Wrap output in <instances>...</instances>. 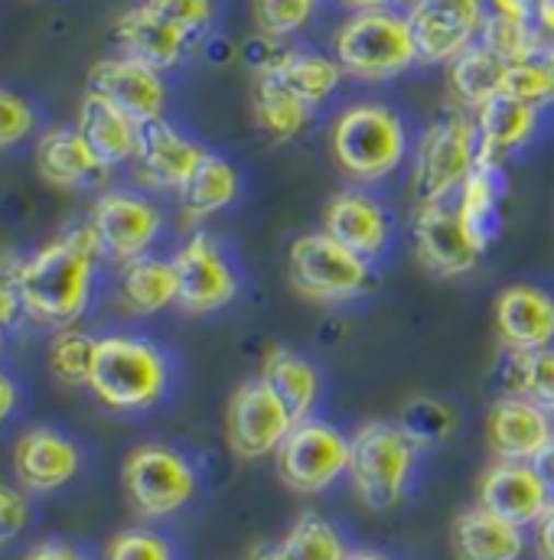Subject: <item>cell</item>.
<instances>
[{
  "mask_svg": "<svg viewBox=\"0 0 554 560\" xmlns=\"http://www.w3.org/2000/svg\"><path fill=\"white\" fill-rule=\"evenodd\" d=\"M102 242L92 225H79L62 238L39 248L30 261L13 268L23 306L39 323L69 326L82 316L92 296V275Z\"/></svg>",
  "mask_w": 554,
  "mask_h": 560,
  "instance_id": "6da1fadb",
  "label": "cell"
},
{
  "mask_svg": "<svg viewBox=\"0 0 554 560\" xmlns=\"http://www.w3.org/2000/svg\"><path fill=\"white\" fill-rule=\"evenodd\" d=\"M415 443L395 420H369L349 433V486L369 512H392L405 502L417 469Z\"/></svg>",
  "mask_w": 554,
  "mask_h": 560,
  "instance_id": "7a4b0ae2",
  "label": "cell"
},
{
  "mask_svg": "<svg viewBox=\"0 0 554 560\" xmlns=\"http://www.w3.org/2000/svg\"><path fill=\"white\" fill-rule=\"evenodd\" d=\"M330 153L349 179L382 183L408 156L405 121L389 105L359 102L336 115L330 128Z\"/></svg>",
  "mask_w": 554,
  "mask_h": 560,
  "instance_id": "3957f363",
  "label": "cell"
},
{
  "mask_svg": "<svg viewBox=\"0 0 554 560\" xmlns=\"http://www.w3.org/2000/svg\"><path fill=\"white\" fill-rule=\"evenodd\" d=\"M333 59L362 82H389L417 62L408 16L395 10H356L333 36Z\"/></svg>",
  "mask_w": 554,
  "mask_h": 560,
  "instance_id": "277c9868",
  "label": "cell"
},
{
  "mask_svg": "<svg viewBox=\"0 0 554 560\" xmlns=\"http://www.w3.org/2000/svg\"><path fill=\"white\" fill-rule=\"evenodd\" d=\"M170 382L166 355L135 336H105L95 349L89 388L112 411H147L153 408Z\"/></svg>",
  "mask_w": 554,
  "mask_h": 560,
  "instance_id": "5b68a950",
  "label": "cell"
},
{
  "mask_svg": "<svg viewBox=\"0 0 554 560\" xmlns=\"http://www.w3.org/2000/svg\"><path fill=\"white\" fill-rule=\"evenodd\" d=\"M480 135L476 121L463 108L437 115L415 143L412 163V192L417 206L447 202L476 170Z\"/></svg>",
  "mask_w": 554,
  "mask_h": 560,
  "instance_id": "8992f818",
  "label": "cell"
},
{
  "mask_svg": "<svg viewBox=\"0 0 554 560\" xmlns=\"http://www.w3.org/2000/svg\"><path fill=\"white\" fill-rule=\"evenodd\" d=\"M290 287L313 303H346L372 287V265L326 232H303L287 252Z\"/></svg>",
  "mask_w": 554,
  "mask_h": 560,
  "instance_id": "52a82bcc",
  "label": "cell"
},
{
  "mask_svg": "<svg viewBox=\"0 0 554 560\" xmlns=\"http://www.w3.org/2000/svg\"><path fill=\"white\" fill-rule=\"evenodd\" d=\"M122 489L140 518L157 522L183 512L193 502L199 479L180 450L163 443H140L125 456Z\"/></svg>",
  "mask_w": 554,
  "mask_h": 560,
  "instance_id": "ba28073f",
  "label": "cell"
},
{
  "mask_svg": "<svg viewBox=\"0 0 554 560\" xmlns=\"http://www.w3.org/2000/svg\"><path fill=\"white\" fill-rule=\"evenodd\" d=\"M275 466L290 492H330L343 476H349V436L326 420H300L275 453Z\"/></svg>",
  "mask_w": 554,
  "mask_h": 560,
  "instance_id": "9c48e42d",
  "label": "cell"
},
{
  "mask_svg": "<svg viewBox=\"0 0 554 560\" xmlns=\"http://www.w3.org/2000/svg\"><path fill=\"white\" fill-rule=\"evenodd\" d=\"M297 420L290 418L287 405L275 395V388L265 378H252L235 388L226 408V440L229 450L245 459H265L275 456L287 433Z\"/></svg>",
  "mask_w": 554,
  "mask_h": 560,
  "instance_id": "30bf717a",
  "label": "cell"
},
{
  "mask_svg": "<svg viewBox=\"0 0 554 560\" xmlns=\"http://www.w3.org/2000/svg\"><path fill=\"white\" fill-rule=\"evenodd\" d=\"M170 261H173L176 280H180L176 306H183L186 313L206 316V313H219L229 303H235L239 275H235L232 261L226 258V252L219 248V242L209 238L206 232L189 235Z\"/></svg>",
  "mask_w": 554,
  "mask_h": 560,
  "instance_id": "8fae6325",
  "label": "cell"
},
{
  "mask_svg": "<svg viewBox=\"0 0 554 560\" xmlns=\"http://www.w3.org/2000/svg\"><path fill=\"white\" fill-rule=\"evenodd\" d=\"M412 242H415L417 261L437 275V278L457 280L476 271L480 258L486 255L466 225L460 222L457 206L447 202H427L417 206L412 215Z\"/></svg>",
  "mask_w": 554,
  "mask_h": 560,
  "instance_id": "7c38bea8",
  "label": "cell"
},
{
  "mask_svg": "<svg viewBox=\"0 0 554 560\" xmlns=\"http://www.w3.org/2000/svg\"><path fill=\"white\" fill-rule=\"evenodd\" d=\"M483 20V0H408L417 59L427 66H447L466 46H473Z\"/></svg>",
  "mask_w": 554,
  "mask_h": 560,
  "instance_id": "4fadbf2b",
  "label": "cell"
},
{
  "mask_svg": "<svg viewBox=\"0 0 554 560\" xmlns=\"http://www.w3.org/2000/svg\"><path fill=\"white\" fill-rule=\"evenodd\" d=\"M89 225L95 229L102 252L115 258L118 265H128L150 252V245L157 242L163 229V215L150 199H143L138 192L112 189L99 196Z\"/></svg>",
  "mask_w": 554,
  "mask_h": 560,
  "instance_id": "5bb4252c",
  "label": "cell"
},
{
  "mask_svg": "<svg viewBox=\"0 0 554 560\" xmlns=\"http://www.w3.org/2000/svg\"><path fill=\"white\" fill-rule=\"evenodd\" d=\"M476 505L496 512L499 518L519 528H535L554 505V499L535 463L493 459L476 482Z\"/></svg>",
  "mask_w": 554,
  "mask_h": 560,
  "instance_id": "9a60e30c",
  "label": "cell"
},
{
  "mask_svg": "<svg viewBox=\"0 0 554 560\" xmlns=\"http://www.w3.org/2000/svg\"><path fill=\"white\" fill-rule=\"evenodd\" d=\"M320 232H326L330 238H336L343 248L356 252L369 265L379 261L389 252L392 235H395L385 206L379 199H372L369 192H362V189L333 192L330 202L323 206Z\"/></svg>",
  "mask_w": 554,
  "mask_h": 560,
  "instance_id": "2e32d148",
  "label": "cell"
},
{
  "mask_svg": "<svg viewBox=\"0 0 554 560\" xmlns=\"http://www.w3.org/2000/svg\"><path fill=\"white\" fill-rule=\"evenodd\" d=\"M496 336L512 355L554 346V296L539 283H509L496 303Z\"/></svg>",
  "mask_w": 554,
  "mask_h": 560,
  "instance_id": "e0dca14e",
  "label": "cell"
},
{
  "mask_svg": "<svg viewBox=\"0 0 554 560\" xmlns=\"http://www.w3.org/2000/svg\"><path fill=\"white\" fill-rule=\"evenodd\" d=\"M554 440V418L519 395H503L486 415V443L493 459L535 463L539 453Z\"/></svg>",
  "mask_w": 554,
  "mask_h": 560,
  "instance_id": "ac0fdd59",
  "label": "cell"
},
{
  "mask_svg": "<svg viewBox=\"0 0 554 560\" xmlns=\"http://www.w3.org/2000/svg\"><path fill=\"white\" fill-rule=\"evenodd\" d=\"M89 92H95L105 102H112L115 108H122L135 125L163 118L166 89H163L160 72L128 59V56L95 62L89 69Z\"/></svg>",
  "mask_w": 554,
  "mask_h": 560,
  "instance_id": "d6986e66",
  "label": "cell"
},
{
  "mask_svg": "<svg viewBox=\"0 0 554 560\" xmlns=\"http://www.w3.org/2000/svg\"><path fill=\"white\" fill-rule=\"evenodd\" d=\"M13 469L23 489L53 492L79 472V446L49 427H30L13 446Z\"/></svg>",
  "mask_w": 554,
  "mask_h": 560,
  "instance_id": "ffe728a7",
  "label": "cell"
},
{
  "mask_svg": "<svg viewBox=\"0 0 554 560\" xmlns=\"http://www.w3.org/2000/svg\"><path fill=\"white\" fill-rule=\"evenodd\" d=\"M138 166L140 176L160 189H183L196 166L203 163L206 150L189 138H183L163 118L147 121L138 128Z\"/></svg>",
  "mask_w": 554,
  "mask_h": 560,
  "instance_id": "44dd1931",
  "label": "cell"
},
{
  "mask_svg": "<svg viewBox=\"0 0 554 560\" xmlns=\"http://www.w3.org/2000/svg\"><path fill=\"white\" fill-rule=\"evenodd\" d=\"M450 548L457 560H522L529 541L526 528L483 505H470L450 525Z\"/></svg>",
  "mask_w": 554,
  "mask_h": 560,
  "instance_id": "7402d4cb",
  "label": "cell"
},
{
  "mask_svg": "<svg viewBox=\"0 0 554 560\" xmlns=\"http://www.w3.org/2000/svg\"><path fill=\"white\" fill-rule=\"evenodd\" d=\"M476 135H480V153L476 163L503 166L509 153L522 150L539 131V108L522 105L509 95H496L486 102L476 115Z\"/></svg>",
  "mask_w": 554,
  "mask_h": 560,
  "instance_id": "603a6c76",
  "label": "cell"
},
{
  "mask_svg": "<svg viewBox=\"0 0 554 560\" xmlns=\"http://www.w3.org/2000/svg\"><path fill=\"white\" fill-rule=\"evenodd\" d=\"M115 39L125 49L128 59L143 62L157 72L173 69L189 43V36H183L176 26H170L166 20H160L147 3L131 7L118 16L115 23Z\"/></svg>",
  "mask_w": 554,
  "mask_h": 560,
  "instance_id": "cb8c5ba5",
  "label": "cell"
},
{
  "mask_svg": "<svg viewBox=\"0 0 554 560\" xmlns=\"http://www.w3.org/2000/svg\"><path fill=\"white\" fill-rule=\"evenodd\" d=\"M258 378H265L275 388V395L287 405L290 418L297 423L313 418L320 395H323V378L307 355H300L287 346H268L262 355V375Z\"/></svg>",
  "mask_w": 554,
  "mask_h": 560,
  "instance_id": "d4e9b609",
  "label": "cell"
},
{
  "mask_svg": "<svg viewBox=\"0 0 554 560\" xmlns=\"http://www.w3.org/2000/svg\"><path fill=\"white\" fill-rule=\"evenodd\" d=\"M503 196H506L503 166L493 163H476V170L457 192L460 222L466 225V232L483 252L503 235Z\"/></svg>",
  "mask_w": 554,
  "mask_h": 560,
  "instance_id": "484cf974",
  "label": "cell"
},
{
  "mask_svg": "<svg viewBox=\"0 0 554 560\" xmlns=\"http://www.w3.org/2000/svg\"><path fill=\"white\" fill-rule=\"evenodd\" d=\"M138 128L122 108H115L112 102H105L95 92H85L82 105H79V125L76 131L85 138L92 147V153L105 163H125L138 153Z\"/></svg>",
  "mask_w": 554,
  "mask_h": 560,
  "instance_id": "4316f807",
  "label": "cell"
},
{
  "mask_svg": "<svg viewBox=\"0 0 554 560\" xmlns=\"http://www.w3.org/2000/svg\"><path fill=\"white\" fill-rule=\"evenodd\" d=\"M506 69L509 66L499 56H493L486 46L473 43L457 59L447 62V89L463 112L476 115L486 102L503 95Z\"/></svg>",
  "mask_w": 554,
  "mask_h": 560,
  "instance_id": "83f0119b",
  "label": "cell"
},
{
  "mask_svg": "<svg viewBox=\"0 0 554 560\" xmlns=\"http://www.w3.org/2000/svg\"><path fill=\"white\" fill-rule=\"evenodd\" d=\"M118 296L138 316L163 313L166 306H173L180 300V280H176L173 261L143 255V258H135V261L122 265Z\"/></svg>",
  "mask_w": 554,
  "mask_h": 560,
  "instance_id": "f1b7e54d",
  "label": "cell"
},
{
  "mask_svg": "<svg viewBox=\"0 0 554 560\" xmlns=\"http://www.w3.org/2000/svg\"><path fill=\"white\" fill-rule=\"evenodd\" d=\"M239 192H242L239 170L226 156L206 150L203 163L196 166V173L189 176V183L180 189L183 219H189V222L212 219V215L226 212L239 199Z\"/></svg>",
  "mask_w": 554,
  "mask_h": 560,
  "instance_id": "f546056e",
  "label": "cell"
},
{
  "mask_svg": "<svg viewBox=\"0 0 554 560\" xmlns=\"http://www.w3.org/2000/svg\"><path fill=\"white\" fill-rule=\"evenodd\" d=\"M39 173L56 186H79L102 176L105 163L92 153V147L76 128H53L39 138L36 147Z\"/></svg>",
  "mask_w": 554,
  "mask_h": 560,
  "instance_id": "4dcf8cb0",
  "label": "cell"
},
{
  "mask_svg": "<svg viewBox=\"0 0 554 560\" xmlns=\"http://www.w3.org/2000/svg\"><path fill=\"white\" fill-rule=\"evenodd\" d=\"M252 112H255V125L272 140L297 138L307 125H310V112L275 72H265L255 79V92H252Z\"/></svg>",
  "mask_w": 554,
  "mask_h": 560,
  "instance_id": "1f68e13d",
  "label": "cell"
},
{
  "mask_svg": "<svg viewBox=\"0 0 554 560\" xmlns=\"http://www.w3.org/2000/svg\"><path fill=\"white\" fill-rule=\"evenodd\" d=\"M275 75L307 105V108H316L323 105L343 82V69L336 59L330 56H316V52H297L290 49L284 56V62L275 69Z\"/></svg>",
  "mask_w": 554,
  "mask_h": 560,
  "instance_id": "d6a6232c",
  "label": "cell"
},
{
  "mask_svg": "<svg viewBox=\"0 0 554 560\" xmlns=\"http://www.w3.org/2000/svg\"><path fill=\"white\" fill-rule=\"evenodd\" d=\"M349 555L353 548L346 535L316 512H303L277 541L280 560H349Z\"/></svg>",
  "mask_w": 554,
  "mask_h": 560,
  "instance_id": "836d02e7",
  "label": "cell"
},
{
  "mask_svg": "<svg viewBox=\"0 0 554 560\" xmlns=\"http://www.w3.org/2000/svg\"><path fill=\"white\" fill-rule=\"evenodd\" d=\"M480 46H486L493 56H499L506 66L529 62L542 52L545 36L526 20H512L503 13H489L480 26Z\"/></svg>",
  "mask_w": 554,
  "mask_h": 560,
  "instance_id": "e575fe53",
  "label": "cell"
},
{
  "mask_svg": "<svg viewBox=\"0 0 554 560\" xmlns=\"http://www.w3.org/2000/svg\"><path fill=\"white\" fill-rule=\"evenodd\" d=\"M395 423L402 427V433L415 443L417 450H430V446H440L443 440L453 436L457 411L447 401H440V398L417 395V398L402 405Z\"/></svg>",
  "mask_w": 554,
  "mask_h": 560,
  "instance_id": "d590c367",
  "label": "cell"
},
{
  "mask_svg": "<svg viewBox=\"0 0 554 560\" xmlns=\"http://www.w3.org/2000/svg\"><path fill=\"white\" fill-rule=\"evenodd\" d=\"M503 95L532 105V108H545L554 102V46L545 39L542 52L529 62L509 66L506 69V82H503Z\"/></svg>",
  "mask_w": 554,
  "mask_h": 560,
  "instance_id": "8d00e7d4",
  "label": "cell"
},
{
  "mask_svg": "<svg viewBox=\"0 0 554 560\" xmlns=\"http://www.w3.org/2000/svg\"><path fill=\"white\" fill-rule=\"evenodd\" d=\"M95 349L99 339H92L82 329H62L56 332V339L49 342V369L62 385H76V388H89L92 378V365H95Z\"/></svg>",
  "mask_w": 554,
  "mask_h": 560,
  "instance_id": "74e56055",
  "label": "cell"
},
{
  "mask_svg": "<svg viewBox=\"0 0 554 560\" xmlns=\"http://www.w3.org/2000/svg\"><path fill=\"white\" fill-rule=\"evenodd\" d=\"M509 395L529 398L554 418V346L542 352L512 355L509 369Z\"/></svg>",
  "mask_w": 554,
  "mask_h": 560,
  "instance_id": "f35d334b",
  "label": "cell"
},
{
  "mask_svg": "<svg viewBox=\"0 0 554 560\" xmlns=\"http://www.w3.org/2000/svg\"><path fill=\"white\" fill-rule=\"evenodd\" d=\"M313 3L316 0H252V16L258 33L284 39L310 23Z\"/></svg>",
  "mask_w": 554,
  "mask_h": 560,
  "instance_id": "ab89813d",
  "label": "cell"
},
{
  "mask_svg": "<svg viewBox=\"0 0 554 560\" xmlns=\"http://www.w3.org/2000/svg\"><path fill=\"white\" fill-rule=\"evenodd\" d=\"M105 560H173V548L157 532L131 528V532H122L108 541Z\"/></svg>",
  "mask_w": 554,
  "mask_h": 560,
  "instance_id": "60d3db41",
  "label": "cell"
},
{
  "mask_svg": "<svg viewBox=\"0 0 554 560\" xmlns=\"http://www.w3.org/2000/svg\"><path fill=\"white\" fill-rule=\"evenodd\" d=\"M160 20L176 26L183 36H193L212 23V0H143Z\"/></svg>",
  "mask_w": 554,
  "mask_h": 560,
  "instance_id": "b9f144b4",
  "label": "cell"
},
{
  "mask_svg": "<svg viewBox=\"0 0 554 560\" xmlns=\"http://www.w3.org/2000/svg\"><path fill=\"white\" fill-rule=\"evenodd\" d=\"M30 128H33V108L20 95L0 89V150L26 138Z\"/></svg>",
  "mask_w": 554,
  "mask_h": 560,
  "instance_id": "7bdbcfd3",
  "label": "cell"
},
{
  "mask_svg": "<svg viewBox=\"0 0 554 560\" xmlns=\"http://www.w3.org/2000/svg\"><path fill=\"white\" fill-rule=\"evenodd\" d=\"M26 522H30L26 499L13 486L0 482V545L13 541L26 528Z\"/></svg>",
  "mask_w": 554,
  "mask_h": 560,
  "instance_id": "ee69618b",
  "label": "cell"
},
{
  "mask_svg": "<svg viewBox=\"0 0 554 560\" xmlns=\"http://www.w3.org/2000/svg\"><path fill=\"white\" fill-rule=\"evenodd\" d=\"M23 310H26V306H23L20 287H16V280H13V271H10V275L0 271V332H7V329L20 319Z\"/></svg>",
  "mask_w": 554,
  "mask_h": 560,
  "instance_id": "f6af8a7d",
  "label": "cell"
},
{
  "mask_svg": "<svg viewBox=\"0 0 554 560\" xmlns=\"http://www.w3.org/2000/svg\"><path fill=\"white\" fill-rule=\"evenodd\" d=\"M532 551L539 560H554V505L532 528Z\"/></svg>",
  "mask_w": 554,
  "mask_h": 560,
  "instance_id": "bcb514c9",
  "label": "cell"
},
{
  "mask_svg": "<svg viewBox=\"0 0 554 560\" xmlns=\"http://www.w3.org/2000/svg\"><path fill=\"white\" fill-rule=\"evenodd\" d=\"M23 560H89L82 551L69 548V545H59V541H46L39 548H33Z\"/></svg>",
  "mask_w": 554,
  "mask_h": 560,
  "instance_id": "7dc6e473",
  "label": "cell"
},
{
  "mask_svg": "<svg viewBox=\"0 0 554 560\" xmlns=\"http://www.w3.org/2000/svg\"><path fill=\"white\" fill-rule=\"evenodd\" d=\"M535 3H539V0H493V13H503V16H512V20H526V23H532V16H535Z\"/></svg>",
  "mask_w": 554,
  "mask_h": 560,
  "instance_id": "c3c4849f",
  "label": "cell"
},
{
  "mask_svg": "<svg viewBox=\"0 0 554 560\" xmlns=\"http://www.w3.org/2000/svg\"><path fill=\"white\" fill-rule=\"evenodd\" d=\"M535 469H539V476L545 479V486H549V492H552L554 499V440L539 453V459H535Z\"/></svg>",
  "mask_w": 554,
  "mask_h": 560,
  "instance_id": "681fc988",
  "label": "cell"
},
{
  "mask_svg": "<svg viewBox=\"0 0 554 560\" xmlns=\"http://www.w3.org/2000/svg\"><path fill=\"white\" fill-rule=\"evenodd\" d=\"M13 405H16V388H13V382L0 372V423L10 418Z\"/></svg>",
  "mask_w": 554,
  "mask_h": 560,
  "instance_id": "f907efd6",
  "label": "cell"
},
{
  "mask_svg": "<svg viewBox=\"0 0 554 560\" xmlns=\"http://www.w3.org/2000/svg\"><path fill=\"white\" fill-rule=\"evenodd\" d=\"M356 10H389L392 3H402V0H343Z\"/></svg>",
  "mask_w": 554,
  "mask_h": 560,
  "instance_id": "816d5d0a",
  "label": "cell"
},
{
  "mask_svg": "<svg viewBox=\"0 0 554 560\" xmlns=\"http://www.w3.org/2000/svg\"><path fill=\"white\" fill-rule=\"evenodd\" d=\"M245 560H280L277 558V545H255Z\"/></svg>",
  "mask_w": 554,
  "mask_h": 560,
  "instance_id": "f5cc1de1",
  "label": "cell"
},
{
  "mask_svg": "<svg viewBox=\"0 0 554 560\" xmlns=\"http://www.w3.org/2000/svg\"><path fill=\"white\" fill-rule=\"evenodd\" d=\"M349 560H399L392 558V555H382V551H372V548H359V551H353Z\"/></svg>",
  "mask_w": 554,
  "mask_h": 560,
  "instance_id": "db71d44e",
  "label": "cell"
},
{
  "mask_svg": "<svg viewBox=\"0 0 554 560\" xmlns=\"http://www.w3.org/2000/svg\"><path fill=\"white\" fill-rule=\"evenodd\" d=\"M542 36H545V39H549V43H552V46H554V26H552V30H549V33H542Z\"/></svg>",
  "mask_w": 554,
  "mask_h": 560,
  "instance_id": "11a10c76",
  "label": "cell"
}]
</instances>
